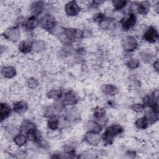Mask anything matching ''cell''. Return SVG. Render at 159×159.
I'll use <instances>...</instances> for the list:
<instances>
[{"instance_id":"31","label":"cell","mask_w":159,"mask_h":159,"mask_svg":"<svg viewBox=\"0 0 159 159\" xmlns=\"http://www.w3.org/2000/svg\"><path fill=\"white\" fill-rule=\"evenodd\" d=\"M27 84L30 88H35L38 86L39 84H38V82L36 80H35L34 78H31V79H29L28 80Z\"/></svg>"},{"instance_id":"6","label":"cell","mask_w":159,"mask_h":159,"mask_svg":"<svg viewBox=\"0 0 159 159\" xmlns=\"http://www.w3.org/2000/svg\"><path fill=\"white\" fill-rule=\"evenodd\" d=\"M4 35L6 38L12 41H16L20 37V32L17 28L12 27L7 29L4 32Z\"/></svg>"},{"instance_id":"16","label":"cell","mask_w":159,"mask_h":159,"mask_svg":"<svg viewBox=\"0 0 159 159\" xmlns=\"http://www.w3.org/2000/svg\"><path fill=\"white\" fill-rule=\"evenodd\" d=\"M32 11L34 14H40L43 9V3L41 1L35 2L32 4Z\"/></svg>"},{"instance_id":"20","label":"cell","mask_w":159,"mask_h":159,"mask_svg":"<svg viewBox=\"0 0 159 159\" xmlns=\"http://www.w3.org/2000/svg\"><path fill=\"white\" fill-rule=\"evenodd\" d=\"M32 47L35 51H42L45 48V43L42 40H37L33 43Z\"/></svg>"},{"instance_id":"3","label":"cell","mask_w":159,"mask_h":159,"mask_svg":"<svg viewBox=\"0 0 159 159\" xmlns=\"http://www.w3.org/2000/svg\"><path fill=\"white\" fill-rule=\"evenodd\" d=\"M123 47L124 49L126 51H133L137 47V42L136 40L132 37H127L123 40Z\"/></svg>"},{"instance_id":"17","label":"cell","mask_w":159,"mask_h":159,"mask_svg":"<svg viewBox=\"0 0 159 159\" xmlns=\"http://www.w3.org/2000/svg\"><path fill=\"white\" fill-rule=\"evenodd\" d=\"M65 101V102L68 105H73L76 104L77 102V99L75 94L70 91L66 94Z\"/></svg>"},{"instance_id":"34","label":"cell","mask_w":159,"mask_h":159,"mask_svg":"<svg viewBox=\"0 0 159 159\" xmlns=\"http://www.w3.org/2000/svg\"><path fill=\"white\" fill-rule=\"evenodd\" d=\"M154 68L156 69L157 71L158 70V61H157L155 63H154Z\"/></svg>"},{"instance_id":"18","label":"cell","mask_w":159,"mask_h":159,"mask_svg":"<svg viewBox=\"0 0 159 159\" xmlns=\"http://www.w3.org/2000/svg\"><path fill=\"white\" fill-rule=\"evenodd\" d=\"M38 24H39V21L37 19V18L34 16H32L29 19H28L25 25V27L28 29H34L38 25Z\"/></svg>"},{"instance_id":"9","label":"cell","mask_w":159,"mask_h":159,"mask_svg":"<svg viewBox=\"0 0 159 159\" xmlns=\"http://www.w3.org/2000/svg\"><path fill=\"white\" fill-rule=\"evenodd\" d=\"M11 113L10 106L6 103H1L0 104V118L1 120L9 116Z\"/></svg>"},{"instance_id":"29","label":"cell","mask_w":159,"mask_h":159,"mask_svg":"<svg viewBox=\"0 0 159 159\" xmlns=\"http://www.w3.org/2000/svg\"><path fill=\"white\" fill-rule=\"evenodd\" d=\"M110 25V21L107 19H103L102 20H101L99 22V25L101 27V28L103 29H107Z\"/></svg>"},{"instance_id":"30","label":"cell","mask_w":159,"mask_h":159,"mask_svg":"<svg viewBox=\"0 0 159 159\" xmlns=\"http://www.w3.org/2000/svg\"><path fill=\"white\" fill-rule=\"evenodd\" d=\"M131 108L133 111L135 112H141L143 111L144 106L143 104H134L131 106Z\"/></svg>"},{"instance_id":"19","label":"cell","mask_w":159,"mask_h":159,"mask_svg":"<svg viewBox=\"0 0 159 159\" xmlns=\"http://www.w3.org/2000/svg\"><path fill=\"white\" fill-rule=\"evenodd\" d=\"M14 141L16 145H17L19 146H22L26 143L27 139H26V137L24 135L19 134L14 137Z\"/></svg>"},{"instance_id":"25","label":"cell","mask_w":159,"mask_h":159,"mask_svg":"<svg viewBox=\"0 0 159 159\" xmlns=\"http://www.w3.org/2000/svg\"><path fill=\"white\" fill-rule=\"evenodd\" d=\"M27 135L28 139L31 140V141L35 140L37 139L36 132H35V130L34 127H32L29 130H28Z\"/></svg>"},{"instance_id":"22","label":"cell","mask_w":159,"mask_h":159,"mask_svg":"<svg viewBox=\"0 0 159 159\" xmlns=\"http://www.w3.org/2000/svg\"><path fill=\"white\" fill-rule=\"evenodd\" d=\"M58 125V120L55 118H51L48 121V126L49 129L52 130H55L57 129Z\"/></svg>"},{"instance_id":"13","label":"cell","mask_w":159,"mask_h":159,"mask_svg":"<svg viewBox=\"0 0 159 159\" xmlns=\"http://www.w3.org/2000/svg\"><path fill=\"white\" fill-rule=\"evenodd\" d=\"M86 128L90 132L94 133H98L101 131V127L100 125L94 121L90 120L87 122L86 124Z\"/></svg>"},{"instance_id":"33","label":"cell","mask_w":159,"mask_h":159,"mask_svg":"<svg viewBox=\"0 0 159 159\" xmlns=\"http://www.w3.org/2000/svg\"><path fill=\"white\" fill-rule=\"evenodd\" d=\"M104 114V112L103 110L102 109H98L97 111H96V112H94V115L97 117H101L102 116H103Z\"/></svg>"},{"instance_id":"28","label":"cell","mask_w":159,"mask_h":159,"mask_svg":"<svg viewBox=\"0 0 159 159\" xmlns=\"http://www.w3.org/2000/svg\"><path fill=\"white\" fill-rule=\"evenodd\" d=\"M139 62L138 60L135 58H132L128 62V66L130 68H136L139 66Z\"/></svg>"},{"instance_id":"8","label":"cell","mask_w":159,"mask_h":159,"mask_svg":"<svg viewBox=\"0 0 159 159\" xmlns=\"http://www.w3.org/2000/svg\"><path fill=\"white\" fill-rule=\"evenodd\" d=\"M136 22V17L134 14H130L128 17L122 22V27L125 29H129L133 27Z\"/></svg>"},{"instance_id":"5","label":"cell","mask_w":159,"mask_h":159,"mask_svg":"<svg viewBox=\"0 0 159 159\" xmlns=\"http://www.w3.org/2000/svg\"><path fill=\"white\" fill-rule=\"evenodd\" d=\"M144 39L149 42H155L158 39V32L157 30L151 27L144 34Z\"/></svg>"},{"instance_id":"11","label":"cell","mask_w":159,"mask_h":159,"mask_svg":"<svg viewBox=\"0 0 159 159\" xmlns=\"http://www.w3.org/2000/svg\"><path fill=\"white\" fill-rule=\"evenodd\" d=\"M32 45L33 44L30 40H26L20 43L19 49L23 53H27L31 50L32 48Z\"/></svg>"},{"instance_id":"2","label":"cell","mask_w":159,"mask_h":159,"mask_svg":"<svg viewBox=\"0 0 159 159\" xmlns=\"http://www.w3.org/2000/svg\"><path fill=\"white\" fill-rule=\"evenodd\" d=\"M41 26L47 30H50L53 28L55 24V19L50 16V15H46L43 16L40 21Z\"/></svg>"},{"instance_id":"4","label":"cell","mask_w":159,"mask_h":159,"mask_svg":"<svg viewBox=\"0 0 159 159\" xmlns=\"http://www.w3.org/2000/svg\"><path fill=\"white\" fill-rule=\"evenodd\" d=\"M80 11V7L76 1H70L68 2L65 6L66 13L71 16H76Z\"/></svg>"},{"instance_id":"24","label":"cell","mask_w":159,"mask_h":159,"mask_svg":"<svg viewBox=\"0 0 159 159\" xmlns=\"http://www.w3.org/2000/svg\"><path fill=\"white\" fill-rule=\"evenodd\" d=\"M147 119V120H148V122L150 123V124H152L153 122H155L157 119V115L155 114V112L153 111H150L147 116H145Z\"/></svg>"},{"instance_id":"32","label":"cell","mask_w":159,"mask_h":159,"mask_svg":"<svg viewBox=\"0 0 159 159\" xmlns=\"http://www.w3.org/2000/svg\"><path fill=\"white\" fill-rule=\"evenodd\" d=\"M65 30L61 28V27H56L53 29V33L54 34H56V35H58V34H62Z\"/></svg>"},{"instance_id":"23","label":"cell","mask_w":159,"mask_h":159,"mask_svg":"<svg viewBox=\"0 0 159 159\" xmlns=\"http://www.w3.org/2000/svg\"><path fill=\"white\" fill-rule=\"evenodd\" d=\"M61 91L60 90H52L48 93V96L50 98L58 99L61 96Z\"/></svg>"},{"instance_id":"14","label":"cell","mask_w":159,"mask_h":159,"mask_svg":"<svg viewBox=\"0 0 159 159\" xmlns=\"http://www.w3.org/2000/svg\"><path fill=\"white\" fill-rule=\"evenodd\" d=\"M27 104L24 101H19L14 104V111L17 113H22L27 109Z\"/></svg>"},{"instance_id":"27","label":"cell","mask_w":159,"mask_h":159,"mask_svg":"<svg viewBox=\"0 0 159 159\" xmlns=\"http://www.w3.org/2000/svg\"><path fill=\"white\" fill-rule=\"evenodd\" d=\"M140 57L142 58V59L147 62H149L152 58V56L150 53H148L146 52H142L140 53Z\"/></svg>"},{"instance_id":"26","label":"cell","mask_w":159,"mask_h":159,"mask_svg":"<svg viewBox=\"0 0 159 159\" xmlns=\"http://www.w3.org/2000/svg\"><path fill=\"white\" fill-rule=\"evenodd\" d=\"M112 3H113V5L116 9H120L125 6L127 1H113Z\"/></svg>"},{"instance_id":"21","label":"cell","mask_w":159,"mask_h":159,"mask_svg":"<svg viewBox=\"0 0 159 159\" xmlns=\"http://www.w3.org/2000/svg\"><path fill=\"white\" fill-rule=\"evenodd\" d=\"M148 120L147 117H142L140 119H139L136 122H135V125H137V127L140 128V129H145L147 127L148 125Z\"/></svg>"},{"instance_id":"15","label":"cell","mask_w":159,"mask_h":159,"mask_svg":"<svg viewBox=\"0 0 159 159\" xmlns=\"http://www.w3.org/2000/svg\"><path fill=\"white\" fill-rule=\"evenodd\" d=\"M150 8V3L148 1H143L140 2L137 7L139 13L141 14H145L148 12Z\"/></svg>"},{"instance_id":"1","label":"cell","mask_w":159,"mask_h":159,"mask_svg":"<svg viewBox=\"0 0 159 159\" xmlns=\"http://www.w3.org/2000/svg\"><path fill=\"white\" fill-rule=\"evenodd\" d=\"M122 129L120 125H115L108 127L103 134V139L107 143H111L114 136L122 132Z\"/></svg>"},{"instance_id":"10","label":"cell","mask_w":159,"mask_h":159,"mask_svg":"<svg viewBox=\"0 0 159 159\" xmlns=\"http://www.w3.org/2000/svg\"><path fill=\"white\" fill-rule=\"evenodd\" d=\"M101 90L102 92L106 94L113 96L118 93L117 88L111 84H105L102 86Z\"/></svg>"},{"instance_id":"7","label":"cell","mask_w":159,"mask_h":159,"mask_svg":"<svg viewBox=\"0 0 159 159\" xmlns=\"http://www.w3.org/2000/svg\"><path fill=\"white\" fill-rule=\"evenodd\" d=\"M85 140L91 145H97L100 141V136L98 133L89 132L85 135Z\"/></svg>"},{"instance_id":"12","label":"cell","mask_w":159,"mask_h":159,"mask_svg":"<svg viewBox=\"0 0 159 159\" xmlns=\"http://www.w3.org/2000/svg\"><path fill=\"white\" fill-rule=\"evenodd\" d=\"M1 73L5 78H12L16 75V71L14 68L12 66H7L2 68Z\"/></svg>"}]
</instances>
